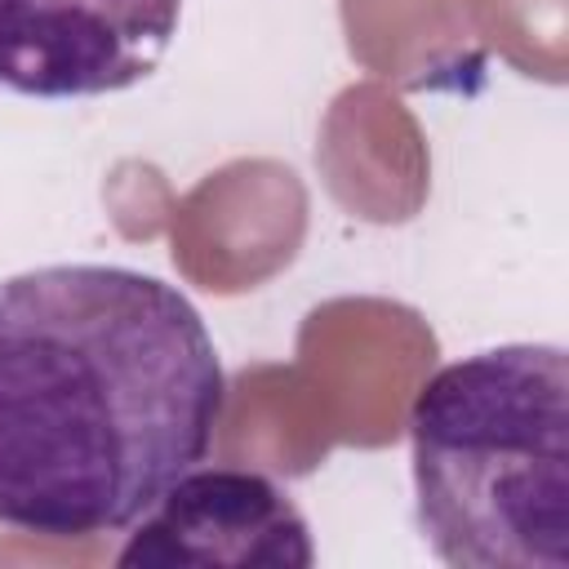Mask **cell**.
I'll return each mask as SVG.
<instances>
[{
    "label": "cell",
    "mask_w": 569,
    "mask_h": 569,
    "mask_svg": "<svg viewBox=\"0 0 569 569\" xmlns=\"http://www.w3.org/2000/svg\"><path fill=\"white\" fill-rule=\"evenodd\" d=\"M222 405L218 347L178 284L107 262L0 280V525L129 529L209 453Z\"/></svg>",
    "instance_id": "1"
},
{
    "label": "cell",
    "mask_w": 569,
    "mask_h": 569,
    "mask_svg": "<svg viewBox=\"0 0 569 569\" xmlns=\"http://www.w3.org/2000/svg\"><path fill=\"white\" fill-rule=\"evenodd\" d=\"M413 502L453 569H569V356L502 342L427 378L409 409Z\"/></svg>",
    "instance_id": "2"
},
{
    "label": "cell",
    "mask_w": 569,
    "mask_h": 569,
    "mask_svg": "<svg viewBox=\"0 0 569 569\" xmlns=\"http://www.w3.org/2000/svg\"><path fill=\"white\" fill-rule=\"evenodd\" d=\"M182 0H0V89L102 98L142 84L169 53Z\"/></svg>",
    "instance_id": "3"
},
{
    "label": "cell",
    "mask_w": 569,
    "mask_h": 569,
    "mask_svg": "<svg viewBox=\"0 0 569 569\" xmlns=\"http://www.w3.org/2000/svg\"><path fill=\"white\" fill-rule=\"evenodd\" d=\"M316 560L307 516L262 471L191 467L138 520L120 569H307Z\"/></svg>",
    "instance_id": "4"
}]
</instances>
